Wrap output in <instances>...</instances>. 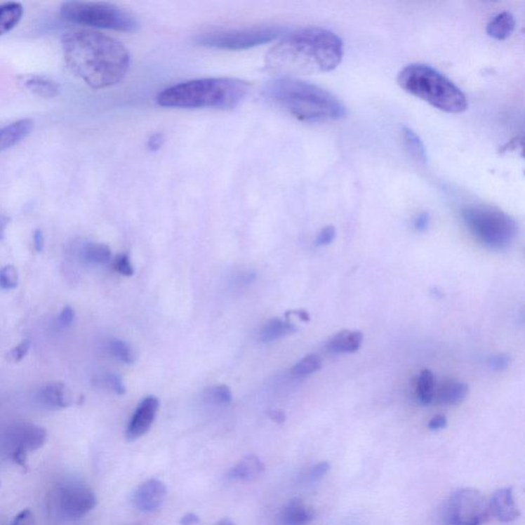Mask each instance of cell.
<instances>
[{"mask_svg":"<svg viewBox=\"0 0 525 525\" xmlns=\"http://www.w3.org/2000/svg\"><path fill=\"white\" fill-rule=\"evenodd\" d=\"M62 50L69 69L95 90L119 84L130 70L128 48L97 31H69L62 37Z\"/></svg>","mask_w":525,"mask_h":525,"instance_id":"obj_1","label":"cell"},{"mask_svg":"<svg viewBox=\"0 0 525 525\" xmlns=\"http://www.w3.org/2000/svg\"><path fill=\"white\" fill-rule=\"evenodd\" d=\"M343 58L341 39L322 28H304L284 35L266 57L269 71L301 75L329 72Z\"/></svg>","mask_w":525,"mask_h":525,"instance_id":"obj_2","label":"cell"},{"mask_svg":"<svg viewBox=\"0 0 525 525\" xmlns=\"http://www.w3.org/2000/svg\"><path fill=\"white\" fill-rule=\"evenodd\" d=\"M265 97L302 121L324 122L346 115L344 104L328 91L293 77L271 81Z\"/></svg>","mask_w":525,"mask_h":525,"instance_id":"obj_3","label":"cell"},{"mask_svg":"<svg viewBox=\"0 0 525 525\" xmlns=\"http://www.w3.org/2000/svg\"><path fill=\"white\" fill-rule=\"evenodd\" d=\"M248 93V84L237 79L219 77L190 80L175 84L157 95V104L166 108L232 109Z\"/></svg>","mask_w":525,"mask_h":525,"instance_id":"obj_4","label":"cell"},{"mask_svg":"<svg viewBox=\"0 0 525 525\" xmlns=\"http://www.w3.org/2000/svg\"><path fill=\"white\" fill-rule=\"evenodd\" d=\"M397 82L402 90L447 113H462L468 108L466 95L433 67L411 64L400 71Z\"/></svg>","mask_w":525,"mask_h":525,"instance_id":"obj_5","label":"cell"},{"mask_svg":"<svg viewBox=\"0 0 525 525\" xmlns=\"http://www.w3.org/2000/svg\"><path fill=\"white\" fill-rule=\"evenodd\" d=\"M462 217L476 239L491 250L509 248L517 235L515 220L491 206H468L463 211Z\"/></svg>","mask_w":525,"mask_h":525,"instance_id":"obj_6","label":"cell"},{"mask_svg":"<svg viewBox=\"0 0 525 525\" xmlns=\"http://www.w3.org/2000/svg\"><path fill=\"white\" fill-rule=\"evenodd\" d=\"M60 13L71 23L93 28L133 32L139 27L131 13L106 2L67 1L62 4Z\"/></svg>","mask_w":525,"mask_h":525,"instance_id":"obj_7","label":"cell"},{"mask_svg":"<svg viewBox=\"0 0 525 525\" xmlns=\"http://www.w3.org/2000/svg\"><path fill=\"white\" fill-rule=\"evenodd\" d=\"M284 28L278 26L253 27V28L231 29L211 31L197 37V44L206 48L225 51H241L268 44L279 39Z\"/></svg>","mask_w":525,"mask_h":525,"instance_id":"obj_8","label":"cell"},{"mask_svg":"<svg viewBox=\"0 0 525 525\" xmlns=\"http://www.w3.org/2000/svg\"><path fill=\"white\" fill-rule=\"evenodd\" d=\"M444 517L447 525H484L491 517L489 500L473 487L458 489L447 500Z\"/></svg>","mask_w":525,"mask_h":525,"instance_id":"obj_9","label":"cell"},{"mask_svg":"<svg viewBox=\"0 0 525 525\" xmlns=\"http://www.w3.org/2000/svg\"><path fill=\"white\" fill-rule=\"evenodd\" d=\"M97 502L92 489L80 484L59 487L55 496V511L66 521L81 519L97 506Z\"/></svg>","mask_w":525,"mask_h":525,"instance_id":"obj_10","label":"cell"},{"mask_svg":"<svg viewBox=\"0 0 525 525\" xmlns=\"http://www.w3.org/2000/svg\"><path fill=\"white\" fill-rule=\"evenodd\" d=\"M46 429L32 424L20 425L13 428L4 442V451L13 463L27 468V455L37 451L46 444Z\"/></svg>","mask_w":525,"mask_h":525,"instance_id":"obj_11","label":"cell"},{"mask_svg":"<svg viewBox=\"0 0 525 525\" xmlns=\"http://www.w3.org/2000/svg\"><path fill=\"white\" fill-rule=\"evenodd\" d=\"M159 409V400L155 396L145 397L131 418L126 428V439L135 441L150 430Z\"/></svg>","mask_w":525,"mask_h":525,"instance_id":"obj_12","label":"cell"},{"mask_svg":"<svg viewBox=\"0 0 525 525\" xmlns=\"http://www.w3.org/2000/svg\"><path fill=\"white\" fill-rule=\"evenodd\" d=\"M166 496V484L157 478H150L135 489L133 504L142 512H152L161 506Z\"/></svg>","mask_w":525,"mask_h":525,"instance_id":"obj_13","label":"cell"},{"mask_svg":"<svg viewBox=\"0 0 525 525\" xmlns=\"http://www.w3.org/2000/svg\"><path fill=\"white\" fill-rule=\"evenodd\" d=\"M491 515L504 524H510L520 516V511L514 499L512 487H503L495 491L489 500Z\"/></svg>","mask_w":525,"mask_h":525,"instance_id":"obj_14","label":"cell"},{"mask_svg":"<svg viewBox=\"0 0 525 525\" xmlns=\"http://www.w3.org/2000/svg\"><path fill=\"white\" fill-rule=\"evenodd\" d=\"M39 399L46 408L58 411L70 406L71 393L64 383H51L40 389Z\"/></svg>","mask_w":525,"mask_h":525,"instance_id":"obj_15","label":"cell"},{"mask_svg":"<svg viewBox=\"0 0 525 525\" xmlns=\"http://www.w3.org/2000/svg\"><path fill=\"white\" fill-rule=\"evenodd\" d=\"M315 512L301 499H293L282 509L280 524L282 525H308L314 520Z\"/></svg>","mask_w":525,"mask_h":525,"instance_id":"obj_16","label":"cell"},{"mask_svg":"<svg viewBox=\"0 0 525 525\" xmlns=\"http://www.w3.org/2000/svg\"><path fill=\"white\" fill-rule=\"evenodd\" d=\"M33 126L32 120L26 119L0 128V153L23 141L33 130Z\"/></svg>","mask_w":525,"mask_h":525,"instance_id":"obj_17","label":"cell"},{"mask_svg":"<svg viewBox=\"0 0 525 525\" xmlns=\"http://www.w3.org/2000/svg\"><path fill=\"white\" fill-rule=\"evenodd\" d=\"M364 335L359 331H345L335 333L328 340L326 348L333 353H354L359 350Z\"/></svg>","mask_w":525,"mask_h":525,"instance_id":"obj_18","label":"cell"},{"mask_svg":"<svg viewBox=\"0 0 525 525\" xmlns=\"http://www.w3.org/2000/svg\"><path fill=\"white\" fill-rule=\"evenodd\" d=\"M264 471L265 466L260 458L255 455H248L231 469L229 477L233 480L251 482L258 479Z\"/></svg>","mask_w":525,"mask_h":525,"instance_id":"obj_19","label":"cell"},{"mask_svg":"<svg viewBox=\"0 0 525 525\" xmlns=\"http://www.w3.org/2000/svg\"><path fill=\"white\" fill-rule=\"evenodd\" d=\"M469 393L468 385L459 381H447L440 386L437 393H435L436 399L441 404L446 406H459Z\"/></svg>","mask_w":525,"mask_h":525,"instance_id":"obj_20","label":"cell"},{"mask_svg":"<svg viewBox=\"0 0 525 525\" xmlns=\"http://www.w3.org/2000/svg\"><path fill=\"white\" fill-rule=\"evenodd\" d=\"M295 331L297 328L291 322L274 318L264 324L260 331L259 339L262 343H272L291 335Z\"/></svg>","mask_w":525,"mask_h":525,"instance_id":"obj_21","label":"cell"},{"mask_svg":"<svg viewBox=\"0 0 525 525\" xmlns=\"http://www.w3.org/2000/svg\"><path fill=\"white\" fill-rule=\"evenodd\" d=\"M515 29V19L512 13L503 12L498 13L486 27V33L493 39L504 40L512 34Z\"/></svg>","mask_w":525,"mask_h":525,"instance_id":"obj_22","label":"cell"},{"mask_svg":"<svg viewBox=\"0 0 525 525\" xmlns=\"http://www.w3.org/2000/svg\"><path fill=\"white\" fill-rule=\"evenodd\" d=\"M24 86L31 92L42 98L57 97L60 93V86L55 80L41 75H29L24 77Z\"/></svg>","mask_w":525,"mask_h":525,"instance_id":"obj_23","label":"cell"},{"mask_svg":"<svg viewBox=\"0 0 525 525\" xmlns=\"http://www.w3.org/2000/svg\"><path fill=\"white\" fill-rule=\"evenodd\" d=\"M24 8L19 2L0 4V36L12 31L21 21Z\"/></svg>","mask_w":525,"mask_h":525,"instance_id":"obj_24","label":"cell"},{"mask_svg":"<svg viewBox=\"0 0 525 525\" xmlns=\"http://www.w3.org/2000/svg\"><path fill=\"white\" fill-rule=\"evenodd\" d=\"M416 392H417L420 404L424 406L432 404L435 398V380L430 369H424L420 371Z\"/></svg>","mask_w":525,"mask_h":525,"instance_id":"obj_25","label":"cell"},{"mask_svg":"<svg viewBox=\"0 0 525 525\" xmlns=\"http://www.w3.org/2000/svg\"><path fill=\"white\" fill-rule=\"evenodd\" d=\"M402 135H404V145H406L409 155H411V157L417 160L418 162L426 164V149H425L424 144H423L419 135L409 128H404Z\"/></svg>","mask_w":525,"mask_h":525,"instance_id":"obj_26","label":"cell"},{"mask_svg":"<svg viewBox=\"0 0 525 525\" xmlns=\"http://www.w3.org/2000/svg\"><path fill=\"white\" fill-rule=\"evenodd\" d=\"M82 255L91 264L104 265L111 259L110 248L103 244H88L84 246Z\"/></svg>","mask_w":525,"mask_h":525,"instance_id":"obj_27","label":"cell"},{"mask_svg":"<svg viewBox=\"0 0 525 525\" xmlns=\"http://www.w3.org/2000/svg\"><path fill=\"white\" fill-rule=\"evenodd\" d=\"M321 368V359L319 356L310 354L305 356L291 368V375L295 378H305L313 375Z\"/></svg>","mask_w":525,"mask_h":525,"instance_id":"obj_28","label":"cell"},{"mask_svg":"<svg viewBox=\"0 0 525 525\" xmlns=\"http://www.w3.org/2000/svg\"><path fill=\"white\" fill-rule=\"evenodd\" d=\"M109 350L111 354L124 364H131L135 362V356L133 349L128 343L122 340H112L109 344Z\"/></svg>","mask_w":525,"mask_h":525,"instance_id":"obj_29","label":"cell"},{"mask_svg":"<svg viewBox=\"0 0 525 525\" xmlns=\"http://www.w3.org/2000/svg\"><path fill=\"white\" fill-rule=\"evenodd\" d=\"M19 275L13 265H8L0 269V288L11 291L17 288Z\"/></svg>","mask_w":525,"mask_h":525,"instance_id":"obj_30","label":"cell"},{"mask_svg":"<svg viewBox=\"0 0 525 525\" xmlns=\"http://www.w3.org/2000/svg\"><path fill=\"white\" fill-rule=\"evenodd\" d=\"M211 398L215 404L220 406H228L232 401V392L226 385H219L211 389Z\"/></svg>","mask_w":525,"mask_h":525,"instance_id":"obj_31","label":"cell"},{"mask_svg":"<svg viewBox=\"0 0 525 525\" xmlns=\"http://www.w3.org/2000/svg\"><path fill=\"white\" fill-rule=\"evenodd\" d=\"M30 347V340H24L18 346L13 347L12 350L6 354V359L10 362H13V364L21 361L28 354Z\"/></svg>","mask_w":525,"mask_h":525,"instance_id":"obj_32","label":"cell"},{"mask_svg":"<svg viewBox=\"0 0 525 525\" xmlns=\"http://www.w3.org/2000/svg\"><path fill=\"white\" fill-rule=\"evenodd\" d=\"M113 267H114L117 272L124 276H133V272H135L130 258H128V255H124V253L117 255L115 258L114 262H113Z\"/></svg>","mask_w":525,"mask_h":525,"instance_id":"obj_33","label":"cell"},{"mask_svg":"<svg viewBox=\"0 0 525 525\" xmlns=\"http://www.w3.org/2000/svg\"><path fill=\"white\" fill-rule=\"evenodd\" d=\"M104 383H105L106 386L109 389H111L113 392L119 394V395L126 393V386H124V381H122L121 377L117 375V373H108V375H106L105 378H104Z\"/></svg>","mask_w":525,"mask_h":525,"instance_id":"obj_34","label":"cell"},{"mask_svg":"<svg viewBox=\"0 0 525 525\" xmlns=\"http://www.w3.org/2000/svg\"><path fill=\"white\" fill-rule=\"evenodd\" d=\"M335 234H337V232H335V227L326 226V228L322 229L318 233L317 237H316V246H328L335 240Z\"/></svg>","mask_w":525,"mask_h":525,"instance_id":"obj_35","label":"cell"},{"mask_svg":"<svg viewBox=\"0 0 525 525\" xmlns=\"http://www.w3.org/2000/svg\"><path fill=\"white\" fill-rule=\"evenodd\" d=\"M8 525H36V520L30 509H24L13 517Z\"/></svg>","mask_w":525,"mask_h":525,"instance_id":"obj_36","label":"cell"},{"mask_svg":"<svg viewBox=\"0 0 525 525\" xmlns=\"http://www.w3.org/2000/svg\"><path fill=\"white\" fill-rule=\"evenodd\" d=\"M508 355L506 354H497L491 356L489 358V368L495 371H505L509 366Z\"/></svg>","mask_w":525,"mask_h":525,"instance_id":"obj_37","label":"cell"},{"mask_svg":"<svg viewBox=\"0 0 525 525\" xmlns=\"http://www.w3.org/2000/svg\"><path fill=\"white\" fill-rule=\"evenodd\" d=\"M331 469V464L328 462H320L316 464L309 473V479L310 481H318L324 478L328 474Z\"/></svg>","mask_w":525,"mask_h":525,"instance_id":"obj_38","label":"cell"},{"mask_svg":"<svg viewBox=\"0 0 525 525\" xmlns=\"http://www.w3.org/2000/svg\"><path fill=\"white\" fill-rule=\"evenodd\" d=\"M75 313L73 310L72 307L66 306L64 307L62 312L59 315V324L60 326L63 328H68L72 324L73 320H74Z\"/></svg>","mask_w":525,"mask_h":525,"instance_id":"obj_39","label":"cell"},{"mask_svg":"<svg viewBox=\"0 0 525 525\" xmlns=\"http://www.w3.org/2000/svg\"><path fill=\"white\" fill-rule=\"evenodd\" d=\"M446 426L447 419L446 416L444 415L435 416V417H433L432 419L430 420V422L428 423V428L430 429L431 431L441 430V429L446 428Z\"/></svg>","mask_w":525,"mask_h":525,"instance_id":"obj_40","label":"cell"},{"mask_svg":"<svg viewBox=\"0 0 525 525\" xmlns=\"http://www.w3.org/2000/svg\"><path fill=\"white\" fill-rule=\"evenodd\" d=\"M429 223H430L429 213H422L416 218L413 226H415L416 230L420 231V232H424V231H426L427 229H428Z\"/></svg>","mask_w":525,"mask_h":525,"instance_id":"obj_41","label":"cell"},{"mask_svg":"<svg viewBox=\"0 0 525 525\" xmlns=\"http://www.w3.org/2000/svg\"><path fill=\"white\" fill-rule=\"evenodd\" d=\"M33 244H34V248L37 253L44 251V235L40 229L34 231L33 233Z\"/></svg>","mask_w":525,"mask_h":525,"instance_id":"obj_42","label":"cell"},{"mask_svg":"<svg viewBox=\"0 0 525 525\" xmlns=\"http://www.w3.org/2000/svg\"><path fill=\"white\" fill-rule=\"evenodd\" d=\"M162 142H164L162 135H160V133H155V135H153L148 141V148L153 151L158 150V149L161 147Z\"/></svg>","mask_w":525,"mask_h":525,"instance_id":"obj_43","label":"cell"},{"mask_svg":"<svg viewBox=\"0 0 525 525\" xmlns=\"http://www.w3.org/2000/svg\"><path fill=\"white\" fill-rule=\"evenodd\" d=\"M199 522V516L195 513H187L181 519V525H197Z\"/></svg>","mask_w":525,"mask_h":525,"instance_id":"obj_44","label":"cell"},{"mask_svg":"<svg viewBox=\"0 0 525 525\" xmlns=\"http://www.w3.org/2000/svg\"><path fill=\"white\" fill-rule=\"evenodd\" d=\"M268 415L271 420H274V422L278 423V424H282V423H284V420H286V415L280 411H269Z\"/></svg>","mask_w":525,"mask_h":525,"instance_id":"obj_45","label":"cell"},{"mask_svg":"<svg viewBox=\"0 0 525 525\" xmlns=\"http://www.w3.org/2000/svg\"><path fill=\"white\" fill-rule=\"evenodd\" d=\"M8 223H10V218L6 215H0V240L4 239V232Z\"/></svg>","mask_w":525,"mask_h":525,"instance_id":"obj_46","label":"cell"},{"mask_svg":"<svg viewBox=\"0 0 525 525\" xmlns=\"http://www.w3.org/2000/svg\"><path fill=\"white\" fill-rule=\"evenodd\" d=\"M291 314L297 315L298 317L300 318V319L303 320V321H309V320H310V317H309L308 313H307L306 311L304 310L293 311V312H291Z\"/></svg>","mask_w":525,"mask_h":525,"instance_id":"obj_47","label":"cell"},{"mask_svg":"<svg viewBox=\"0 0 525 525\" xmlns=\"http://www.w3.org/2000/svg\"><path fill=\"white\" fill-rule=\"evenodd\" d=\"M215 525H235V524L232 520L229 519V518H224V519L220 520Z\"/></svg>","mask_w":525,"mask_h":525,"instance_id":"obj_48","label":"cell"}]
</instances>
